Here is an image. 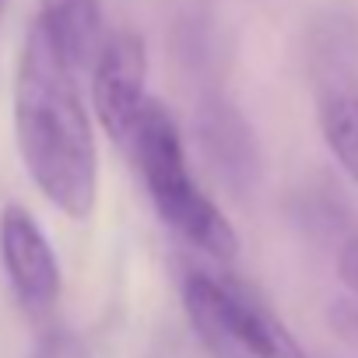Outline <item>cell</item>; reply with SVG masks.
<instances>
[{
	"label": "cell",
	"instance_id": "1",
	"mask_svg": "<svg viewBox=\"0 0 358 358\" xmlns=\"http://www.w3.org/2000/svg\"><path fill=\"white\" fill-rule=\"evenodd\" d=\"M74 74L78 67L39 18L29 29L15 78L18 151L43 197L85 222L95 211L99 155Z\"/></svg>",
	"mask_w": 358,
	"mask_h": 358
},
{
	"label": "cell",
	"instance_id": "2",
	"mask_svg": "<svg viewBox=\"0 0 358 358\" xmlns=\"http://www.w3.org/2000/svg\"><path fill=\"white\" fill-rule=\"evenodd\" d=\"M130 144L158 218L201 253L215 260H232L239 253V236L190 179L183 137H179V127L162 102L148 99Z\"/></svg>",
	"mask_w": 358,
	"mask_h": 358
},
{
	"label": "cell",
	"instance_id": "3",
	"mask_svg": "<svg viewBox=\"0 0 358 358\" xmlns=\"http://www.w3.org/2000/svg\"><path fill=\"white\" fill-rule=\"evenodd\" d=\"M183 309L215 358H306L281 316L243 281L190 271Z\"/></svg>",
	"mask_w": 358,
	"mask_h": 358
},
{
	"label": "cell",
	"instance_id": "4",
	"mask_svg": "<svg viewBox=\"0 0 358 358\" xmlns=\"http://www.w3.org/2000/svg\"><path fill=\"white\" fill-rule=\"evenodd\" d=\"M92 95L99 123L109 130L116 144H130L137 134V123L148 106V50L137 32H116L102 43L95 64H92Z\"/></svg>",
	"mask_w": 358,
	"mask_h": 358
},
{
	"label": "cell",
	"instance_id": "5",
	"mask_svg": "<svg viewBox=\"0 0 358 358\" xmlns=\"http://www.w3.org/2000/svg\"><path fill=\"white\" fill-rule=\"evenodd\" d=\"M0 260H4L18 302L29 313L53 309V302L60 299V264L46 232L18 204L0 211Z\"/></svg>",
	"mask_w": 358,
	"mask_h": 358
},
{
	"label": "cell",
	"instance_id": "6",
	"mask_svg": "<svg viewBox=\"0 0 358 358\" xmlns=\"http://www.w3.org/2000/svg\"><path fill=\"white\" fill-rule=\"evenodd\" d=\"M46 29L57 36L64 53L71 57L74 67L95 64L102 50V11L99 0H43V15Z\"/></svg>",
	"mask_w": 358,
	"mask_h": 358
},
{
	"label": "cell",
	"instance_id": "7",
	"mask_svg": "<svg viewBox=\"0 0 358 358\" xmlns=\"http://www.w3.org/2000/svg\"><path fill=\"white\" fill-rule=\"evenodd\" d=\"M320 127L330 155L358 183V95H334L320 113Z\"/></svg>",
	"mask_w": 358,
	"mask_h": 358
},
{
	"label": "cell",
	"instance_id": "8",
	"mask_svg": "<svg viewBox=\"0 0 358 358\" xmlns=\"http://www.w3.org/2000/svg\"><path fill=\"white\" fill-rule=\"evenodd\" d=\"M32 358H88V351H85V344H81L74 334L57 330V334H50V337L36 348Z\"/></svg>",
	"mask_w": 358,
	"mask_h": 358
},
{
	"label": "cell",
	"instance_id": "9",
	"mask_svg": "<svg viewBox=\"0 0 358 358\" xmlns=\"http://www.w3.org/2000/svg\"><path fill=\"white\" fill-rule=\"evenodd\" d=\"M337 274H341V281L358 295V239H351V243L341 250V257H337Z\"/></svg>",
	"mask_w": 358,
	"mask_h": 358
},
{
	"label": "cell",
	"instance_id": "10",
	"mask_svg": "<svg viewBox=\"0 0 358 358\" xmlns=\"http://www.w3.org/2000/svg\"><path fill=\"white\" fill-rule=\"evenodd\" d=\"M0 8H4V0H0Z\"/></svg>",
	"mask_w": 358,
	"mask_h": 358
}]
</instances>
